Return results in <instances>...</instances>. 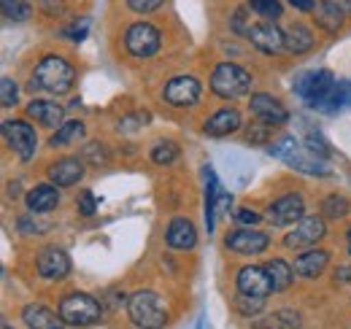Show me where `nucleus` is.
<instances>
[{
	"label": "nucleus",
	"mask_w": 351,
	"mask_h": 329,
	"mask_svg": "<svg viewBox=\"0 0 351 329\" xmlns=\"http://www.w3.org/2000/svg\"><path fill=\"white\" fill-rule=\"evenodd\" d=\"M76 84V71L71 62H65L62 57L46 54L44 60L36 65L30 89H44L49 95H65L71 92V86Z\"/></svg>",
	"instance_id": "f257e3e1"
},
{
	"label": "nucleus",
	"mask_w": 351,
	"mask_h": 329,
	"mask_svg": "<svg viewBox=\"0 0 351 329\" xmlns=\"http://www.w3.org/2000/svg\"><path fill=\"white\" fill-rule=\"evenodd\" d=\"M276 160H281V162L292 164L295 170H300V173H306V175H330L332 173V167L324 162L311 146H300L295 138H281L278 143H273L270 149H267Z\"/></svg>",
	"instance_id": "f03ea898"
},
{
	"label": "nucleus",
	"mask_w": 351,
	"mask_h": 329,
	"mask_svg": "<svg viewBox=\"0 0 351 329\" xmlns=\"http://www.w3.org/2000/svg\"><path fill=\"white\" fill-rule=\"evenodd\" d=\"M335 84H338V79H335L327 68H322V71H308V73H303V76L295 82V95H298L306 106H311V108L324 111L327 103H330V95H332Z\"/></svg>",
	"instance_id": "7ed1b4c3"
},
{
	"label": "nucleus",
	"mask_w": 351,
	"mask_h": 329,
	"mask_svg": "<svg viewBox=\"0 0 351 329\" xmlns=\"http://www.w3.org/2000/svg\"><path fill=\"white\" fill-rule=\"evenodd\" d=\"M100 316H103L100 302L84 291H73V294L62 297V302H60V319L68 327H89V324L100 321Z\"/></svg>",
	"instance_id": "20e7f679"
},
{
	"label": "nucleus",
	"mask_w": 351,
	"mask_h": 329,
	"mask_svg": "<svg viewBox=\"0 0 351 329\" xmlns=\"http://www.w3.org/2000/svg\"><path fill=\"white\" fill-rule=\"evenodd\" d=\"M252 76L241 68V65H232V62H219L211 73V89L224 97V100H235V97H243L252 92Z\"/></svg>",
	"instance_id": "39448f33"
},
{
	"label": "nucleus",
	"mask_w": 351,
	"mask_h": 329,
	"mask_svg": "<svg viewBox=\"0 0 351 329\" xmlns=\"http://www.w3.org/2000/svg\"><path fill=\"white\" fill-rule=\"evenodd\" d=\"M128 313H130L132 324L135 327H146V329H154V327H162L165 324V308L160 302V297L154 291H135L128 302Z\"/></svg>",
	"instance_id": "423d86ee"
},
{
	"label": "nucleus",
	"mask_w": 351,
	"mask_h": 329,
	"mask_svg": "<svg viewBox=\"0 0 351 329\" xmlns=\"http://www.w3.org/2000/svg\"><path fill=\"white\" fill-rule=\"evenodd\" d=\"M3 141L19 160H30L36 154V149H38L36 130L27 122H22V119H5L3 122Z\"/></svg>",
	"instance_id": "0eeeda50"
},
{
	"label": "nucleus",
	"mask_w": 351,
	"mask_h": 329,
	"mask_svg": "<svg viewBox=\"0 0 351 329\" xmlns=\"http://www.w3.org/2000/svg\"><path fill=\"white\" fill-rule=\"evenodd\" d=\"M160 41H162L160 30L154 25H149V22H135L125 33V46H128V51H130L132 57H138V60H149L152 54H157Z\"/></svg>",
	"instance_id": "6e6552de"
},
{
	"label": "nucleus",
	"mask_w": 351,
	"mask_h": 329,
	"mask_svg": "<svg viewBox=\"0 0 351 329\" xmlns=\"http://www.w3.org/2000/svg\"><path fill=\"white\" fill-rule=\"evenodd\" d=\"M324 235H327L324 221H322L319 216H308V219H300V221L295 224V230H289V232H287L284 246L295 248V251H300V248H311V246H316Z\"/></svg>",
	"instance_id": "1a4fd4ad"
},
{
	"label": "nucleus",
	"mask_w": 351,
	"mask_h": 329,
	"mask_svg": "<svg viewBox=\"0 0 351 329\" xmlns=\"http://www.w3.org/2000/svg\"><path fill=\"white\" fill-rule=\"evenodd\" d=\"M162 97L173 108H189V106H195L200 100V82L195 76H176V79L165 84Z\"/></svg>",
	"instance_id": "9d476101"
},
{
	"label": "nucleus",
	"mask_w": 351,
	"mask_h": 329,
	"mask_svg": "<svg viewBox=\"0 0 351 329\" xmlns=\"http://www.w3.org/2000/svg\"><path fill=\"white\" fill-rule=\"evenodd\" d=\"M303 213H306V203L300 195H284L267 208V221L276 227H289V224H298Z\"/></svg>",
	"instance_id": "9b49d317"
},
{
	"label": "nucleus",
	"mask_w": 351,
	"mask_h": 329,
	"mask_svg": "<svg viewBox=\"0 0 351 329\" xmlns=\"http://www.w3.org/2000/svg\"><path fill=\"white\" fill-rule=\"evenodd\" d=\"M270 243V238L265 232H257V230H235L232 235H227L224 246L235 254H243V256H252V254H263Z\"/></svg>",
	"instance_id": "f8f14e48"
},
{
	"label": "nucleus",
	"mask_w": 351,
	"mask_h": 329,
	"mask_svg": "<svg viewBox=\"0 0 351 329\" xmlns=\"http://www.w3.org/2000/svg\"><path fill=\"white\" fill-rule=\"evenodd\" d=\"M246 36H249V41L254 43L260 51H267V54H276V51H281L284 49V38H287V33H281L273 22H260V25H252L249 30H246Z\"/></svg>",
	"instance_id": "ddd939ff"
},
{
	"label": "nucleus",
	"mask_w": 351,
	"mask_h": 329,
	"mask_svg": "<svg viewBox=\"0 0 351 329\" xmlns=\"http://www.w3.org/2000/svg\"><path fill=\"white\" fill-rule=\"evenodd\" d=\"M249 108H252V114L260 119V122H267L270 127L273 124H284L289 119V111L276 100V97H270V95H252V100H249Z\"/></svg>",
	"instance_id": "4468645a"
},
{
	"label": "nucleus",
	"mask_w": 351,
	"mask_h": 329,
	"mask_svg": "<svg viewBox=\"0 0 351 329\" xmlns=\"http://www.w3.org/2000/svg\"><path fill=\"white\" fill-rule=\"evenodd\" d=\"M235 284H238L241 294H254V297H267L270 291H276L265 267H243L238 273V281Z\"/></svg>",
	"instance_id": "2eb2a0df"
},
{
	"label": "nucleus",
	"mask_w": 351,
	"mask_h": 329,
	"mask_svg": "<svg viewBox=\"0 0 351 329\" xmlns=\"http://www.w3.org/2000/svg\"><path fill=\"white\" fill-rule=\"evenodd\" d=\"M68 273H71V259L62 248H46L38 256V276L41 278L57 281V278H65Z\"/></svg>",
	"instance_id": "dca6fc26"
},
{
	"label": "nucleus",
	"mask_w": 351,
	"mask_h": 329,
	"mask_svg": "<svg viewBox=\"0 0 351 329\" xmlns=\"http://www.w3.org/2000/svg\"><path fill=\"white\" fill-rule=\"evenodd\" d=\"M84 178V164L73 157H65V160H57V162L49 164V181L54 186H73Z\"/></svg>",
	"instance_id": "f3484780"
},
{
	"label": "nucleus",
	"mask_w": 351,
	"mask_h": 329,
	"mask_svg": "<svg viewBox=\"0 0 351 329\" xmlns=\"http://www.w3.org/2000/svg\"><path fill=\"white\" fill-rule=\"evenodd\" d=\"M165 241L168 246L176 251H189L197 243V232H195V224L189 219H173L165 230Z\"/></svg>",
	"instance_id": "a211bd4d"
},
{
	"label": "nucleus",
	"mask_w": 351,
	"mask_h": 329,
	"mask_svg": "<svg viewBox=\"0 0 351 329\" xmlns=\"http://www.w3.org/2000/svg\"><path fill=\"white\" fill-rule=\"evenodd\" d=\"M327 265H330V251L313 248V251H303V254L295 259V273H298L300 278H319Z\"/></svg>",
	"instance_id": "6ab92c4d"
},
{
	"label": "nucleus",
	"mask_w": 351,
	"mask_h": 329,
	"mask_svg": "<svg viewBox=\"0 0 351 329\" xmlns=\"http://www.w3.org/2000/svg\"><path fill=\"white\" fill-rule=\"evenodd\" d=\"M25 203L30 208V213H49L60 206V192L54 189V184H38L27 192Z\"/></svg>",
	"instance_id": "aec40b11"
},
{
	"label": "nucleus",
	"mask_w": 351,
	"mask_h": 329,
	"mask_svg": "<svg viewBox=\"0 0 351 329\" xmlns=\"http://www.w3.org/2000/svg\"><path fill=\"white\" fill-rule=\"evenodd\" d=\"M238 127H241V114L235 108H221V111H217L211 119H206V124H203L206 135H211V138H224V135L235 132Z\"/></svg>",
	"instance_id": "412c9836"
},
{
	"label": "nucleus",
	"mask_w": 351,
	"mask_h": 329,
	"mask_svg": "<svg viewBox=\"0 0 351 329\" xmlns=\"http://www.w3.org/2000/svg\"><path fill=\"white\" fill-rule=\"evenodd\" d=\"M27 117H33L44 127H54V124L60 127L65 114H62V106H57L51 100H33V103H27Z\"/></svg>",
	"instance_id": "4be33fe9"
},
{
	"label": "nucleus",
	"mask_w": 351,
	"mask_h": 329,
	"mask_svg": "<svg viewBox=\"0 0 351 329\" xmlns=\"http://www.w3.org/2000/svg\"><path fill=\"white\" fill-rule=\"evenodd\" d=\"M343 14H346V11H343L335 0H322L313 16H316L319 27H324L327 33H338V30L343 27Z\"/></svg>",
	"instance_id": "5701e85b"
},
{
	"label": "nucleus",
	"mask_w": 351,
	"mask_h": 329,
	"mask_svg": "<svg viewBox=\"0 0 351 329\" xmlns=\"http://www.w3.org/2000/svg\"><path fill=\"white\" fill-rule=\"evenodd\" d=\"M203 175H206V227L208 232H214V219H217V206H219V181H217V173L206 164L203 167Z\"/></svg>",
	"instance_id": "b1692460"
},
{
	"label": "nucleus",
	"mask_w": 351,
	"mask_h": 329,
	"mask_svg": "<svg viewBox=\"0 0 351 329\" xmlns=\"http://www.w3.org/2000/svg\"><path fill=\"white\" fill-rule=\"evenodd\" d=\"M22 321L27 327H36V329H51V327H60V316H54V310H49L46 305H27L22 310Z\"/></svg>",
	"instance_id": "393cba45"
},
{
	"label": "nucleus",
	"mask_w": 351,
	"mask_h": 329,
	"mask_svg": "<svg viewBox=\"0 0 351 329\" xmlns=\"http://www.w3.org/2000/svg\"><path fill=\"white\" fill-rule=\"evenodd\" d=\"M82 138H84V122H79V119H68V122H62L60 127H57V132L51 135L49 146H51V149H60V146L79 143Z\"/></svg>",
	"instance_id": "a878e982"
},
{
	"label": "nucleus",
	"mask_w": 351,
	"mask_h": 329,
	"mask_svg": "<svg viewBox=\"0 0 351 329\" xmlns=\"http://www.w3.org/2000/svg\"><path fill=\"white\" fill-rule=\"evenodd\" d=\"M284 46L292 51V54H303L308 51L311 46H313V33H311V27L306 25H292L289 30H287V38H284Z\"/></svg>",
	"instance_id": "bb28decb"
},
{
	"label": "nucleus",
	"mask_w": 351,
	"mask_h": 329,
	"mask_svg": "<svg viewBox=\"0 0 351 329\" xmlns=\"http://www.w3.org/2000/svg\"><path fill=\"white\" fill-rule=\"evenodd\" d=\"M227 175H230V181L235 184V186H243L249 178H252V164H249V160L243 157V154H238V151H230L227 157Z\"/></svg>",
	"instance_id": "cd10ccee"
},
{
	"label": "nucleus",
	"mask_w": 351,
	"mask_h": 329,
	"mask_svg": "<svg viewBox=\"0 0 351 329\" xmlns=\"http://www.w3.org/2000/svg\"><path fill=\"white\" fill-rule=\"evenodd\" d=\"M265 270H267V276H270V281H273V289H276V291L289 289L292 287V281H295V273H292V267H289L284 259H270V262L265 265Z\"/></svg>",
	"instance_id": "c85d7f7f"
},
{
	"label": "nucleus",
	"mask_w": 351,
	"mask_h": 329,
	"mask_svg": "<svg viewBox=\"0 0 351 329\" xmlns=\"http://www.w3.org/2000/svg\"><path fill=\"white\" fill-rule=\"evenodd\" d=\"M351 108V82H338L332 95H330V103L324 108V114H338V111H346Z\"/></svg>",
	"instance_id": "c756f323"
},
{
	"label": "nucleus",
	"mask_w": 351,
	"mask_h": 329,
	"mask_svg": "<svg viewBox=\"0 0 351 329\" xmlns=\"http://www.w3.org/2000/svg\"><path fill=\"white\" fill-rule=\"evenodd\" d=\"M249 8H252L257 16L267 19V22H276V19H281V14H284V8H281L278 0H249Z\"/></svg>",
	"instance_id": "7c9ffc66"
},
{
	"label": "nucleus",
	"mask_w": 351,
	"mask_h": 329,
	"mask_svg": "<svg viewBox=\"0 0 351 329\" xmlns=\"http://www.w3.org/2000/svg\"><path fill=\"white\" fill-rule=\"evenodd\" d=\"M178 160V146L173 141H160L152 149V162L154 164H173Z\"/></svg>",
	"instance_id": "2f4dec72"
},
{
	"label": "nucleus",
	"mask_w": 351,
	"mask_h": 329,
	"mask_svg": "<svg viewBox=\"0 0 351 329\" xmlns=\"http://www.w3.org/2000/svg\"><path fill=\"white\" fill-rule=\"evenodd\" d=\"M3 14H5V19L25 22V19L33 14V8H30V3H25V0H3Z\"/></svg>",
	"instance_id": "473e14b6"
},
{
	"label": "nucleus",
	"mask_w": 351,
	"mask_h": 329,
	"mask_svg": "<svg viewBox=\"0 0 351 329\" xmlns=\"http://www.w3.org/2000/svg\"><path fill=\"white\" fill-rule=\"evenodd\" d=\"M322 208H324V216H330V219H343V216L351 210L349 200L341 197V195H330V197H324Z\"/></svg>",
	"instance_id": "72a5a7b5"
},
{
	"label": "nucleus",
	"mask_w": 351,
	"mask_h": 329,
	"mask_svg": "<svg viewBox=\"0 0 351 329\" xmlns=\"http://www.w3.org/2000/svg\"><path fill=\"white\" fill-rule=\"evenodd\" d=\"M235 305H238L241 316H257V313L265 308V297H254V294H238Z\"/></svg>",
	"instance_id": "f704fd0d"
},
{
	"label": "nucleus",
	"mask_w": 351,
	"mask_h": 329,
	"mask_svg": "<svg viewBox=\"0 0 351 329\" xmlns=\"http://www.w3.org/2000/svg\"><path fill=\"white\" fill-rule=\"evenodd\" d=\"M0 100H3L5 108L16 106V84H14V79H8V76L0 79Z\"/></svg>",
	"instance_id": "c9c22d12"
},
{
	"label": "nucleus",
	"mask_w": 351,
	"mask_h": 329,
	"mask_svg": "<svg viewBox=\"0 0 351 329\" xmlns=\"http://www.w3.org/2000/svg\"><path fill=\"white\" fill-rule=\"evenodd\" d=\"M162 3H165V0H128V5H130L135 14H152V11H157Z\"/></svg>",
	"instance_id": "e433bc0d"
},
{
	"label": "nucleus",
	"mask_w": 351,
	"mask_h": 329,
	"mask_svg": "<svg viewBox=\"0 0 351 329\" xmlns=\"http://www.w3.org/2000/svg\"><path fill=\"white\" fill-rule=\"evenodd\" d=\"M76 206H79V213H82V216H92V213L97 210V200H95L92 192H82V197L76 200Z\"/></svg>",
	"instance_id": "4c0bfd02"
},
{
	"label": "nucleus",
	"mask_w": 351,
	"mask_h": 329,
	"mask_svg": "<svg viewBox=\"0 0 351 329\" xmlns=\"http://www.w3.org/2000/svg\"><path fill=\"white\" fill-rule=\"evenodd\" d=\"M89 30V19H82V22H73L68 30H65V36L71 38V41H82L84 36H87Z\"/></svg>",
	"instance_id": "58836bf2"
},
{
	"label": "nucleus",
	"mask_w": 351,
	"mask_h": 329,
	"mask_svg": "<svg viewBox=\"0 0 351 329\" xmlns=\"http://www.w3.org/2000/svg\"><path fill=\"white\" fill-rule=\"evenodd\" d=\"M308 146H311L313 151H319V154H330V146H327L324 138H322L319 132H313V130H308Z\"/></svg>",
	"instance_id": "ea45409f"
},
{
	"label": "nucleus",
	"mask_w": 351,
	"mask_h": 329,
	"mask_svg": "<svg viewBox=\"0 0 351 329\" xmlns=\"http://www.w3.org/2000/svg\"><path fill=\"white\" fill-rule=\"evenodd\" d=\"M235 219L243 221V224H257L260 221V213L257 210H249V208H238L235 210Z\"/></svg>",
	"instance_id": "a19ab883"
},
{
	"label": "nucleus",
	"mask_w": 351,
	"mask_h": 329,
	"mask_svg": "<svg viewBox=\"0 0 351 329\" xmlns=\"http://www.w3.org/2000/svg\"><path fill=\"white\" fill-rule=\"evenodd\" d=\"M267 127H270L267 122H260V127H257V130H249V141H252V143H254V141L265 143V138H267Z\"/></svg>",
	"instance_id": "79ce46f5"
},
{
	"label": "nucleus",
	"mask_w": 351,
	"mask_h": 329,
	"mask_svg": "<svg viewBox=\"0 0 351 329\" xmlns=\"http://www.w3.org/2000/svg\"><path fill=\"white\" fill-rule=\"evenodd\" d=\"M276 321H278V324H287V327H292V324L298 327V324H300V319H298V313H292V310H281Z\"/></svg>",
	"instance_id": "37998d69"
},
{
	"label": "nucleus",
	"mask_w": 351,
	"mask_h": 329,
	"mask_svg": "<svg viewBox=\"0 0 351 329\" xmlns=\"http://www.w3.org/2000/svg\"><path fill=\"white\" fill-rule=\"evenodd\" d=\"M298 11H313V0H289Z\"/></svg>",
	"instance_id": "c03bdc74"
},
{
	"label": "nucleus",
	"mask_w": 351,
	"mask_h": 329,
	"mask_svg": "<svg viewBox=\"0 0 351 329\" xmlns=\"http://www.w3.org/2000/svg\"><path fill=\"white\" fill-rule=\"evenodd\" d=\"M338 281H351V267H343V270H341Z\"/></svg>",
	"instance_id": "a18cd8bd"
},
{
	"label": "nucleus",
	"mask_w": 351,
	"mask_h": 329,
	"mask_svg": "<svg viewBox=\"0 0 351 329\" xmlns=\"http://www.w3.org/2000/svg\"><path fill=\"white\" fill-rule=\"evenodd\" d=\"M335 3H338V5H341L346 14H351V0H335Z\"/></svg>",
	"instance_id": "49530a36"
},
{
	"label": "nucleus",
	"mask_w": 351,
	"mask_h": 329,
	"mask_svg": "<svg viewBox=\"0 0 351 329\" xmlns=\"http://www.w3.org/2000/svg\"><path fill=\"white\" fill-rule=\"evenodd\" d=\"M349 251H351V230H349Z\"/></svg>",
	"instance_id": "de8ad7c7"
}]
</instances>
